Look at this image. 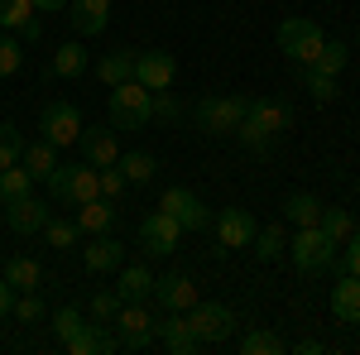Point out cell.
<instances>
[{"label":"cell","instance_id":"obj_1","mask_svg":"<svg viewBox=\"0 0 360 355\" xmlns=\"http://www.w3.org/2000/svg\"><path fill=\"white\" fill-rule=\"evenodd\" d=\"M154 120V91L149 86H139L135 77L130 82L111 86V130H144Z\"/></svg>","mask_w":360,"mask_h":355},{"label":"cell","instance_id":"obj_2","mask_svg":"<svg viewBox=\"0 0 360 355\" xmlns=\"http://www.w3.org/2000/svg\"><path fill=\"white\" fill-rule=\"evenodd\" d=\"M49 192H53L58 202L82 207V202H91V197H101V168H91V164L63 168V164H58L53 173H49Z\"/></svg>","mask_w":360,"mask_h":355},{"label":"cell","instance_id":"obj_3","mask_svg":"<svg viewBox=\"0 0 360 355\" xmlns=\"http://www.w3.org/2000/svg\"><path fill=\"white\" fill-rule=\"evenodd\" d=\"M278 53H288V58H298V63H312V58L322 53V44H327V34H322V25L317 20H303V15H293V20H283L278 25Z\"/></svg>","mask_w":360,"mask_h":355},{"label":"cell","instance_id":"obj_4","mask_svg":"<svg viewBox=\"0 0 360 355\" xmlns=\"http://www.w3.org/2000/svg\"><path fill=\"white\" fill-rule=\"evenodd\" d=\"M245 96H202L197 101V130L202 135H236V125L245 120Z\"/></svg>","mask_w":360,"mask_h":355},{"label":"cell","instance_id":"obj_5","mask_svg":"<svg viewBox=\"0 0 360 355\" xmlns=\"http://www.w3.org/2000/svg\"><path fill=\"white\" fill-rule=\"evenodd\" d=\"M288 254H293V264L303 273H317V269H327L336 259V240L322 231V226H298V235L288 240Z\"/></svg>","mask_w":360,"mask_h":355},{"label":"cell","instance_id":"obj_6","mask_svg":"<svg viewBox=\"0 0 360 355\" xmlns=\"http://www.w3.org/2000/svg\"><path fill=\"white\" fill-rule=\"evenodd\" d=\"M188 327L202 346H217V341H231V331H236V312L226 307V302H193L188 307Z\"/></svg>","mask_w":360,"mask_h":355},{"label":"cell","instance_id":"obj_7","mask_svg":"<svg viewBox=\"0 0 360 355\" xmlns=\"http://www.w3.org/2000/svg\"><path fill=\"white\" fill-rule=\"evenodd\" d=\"M111 322H115V346H120V351H144V346H154V317L144 312V302H120Z\"/></svg>","mask_w":360,"mask_h":355},{"label":"cell","instance_id":"obj_8","mask_svg":"<svg viewBox=\"0 0 360 355\" xmlns=\"http://www.w3.org/2000/svg\"><path fill=\"white\" fill-rule=\"evenodd\" d=\"M39 130H44V139H53L58 149H68V144H77V139H82V115H77L72 101H49Z\"/></svg>","mask_w":360,"mask_h":355},{"label":"cell","instance_id":"obj_9","mask_svg":"<svg viewBox=\"0 0 360 355\" xmlns=\"http://www.w3.org/2000/svg\"><path fill=\"white\" fill-rule=\"evenodd\" d=\"M159 212H168V217L178 221L183 231H202V226L212 221V212L202 207V197H197V192H188V188H168L164 197H159Z\"/></svg>","mask_w":360,"mask_h":355},{"label":"cell","instance_id":"obj_10","mask_svg":"<svg viewBox=\"0 0 360 355\" xmlns=\"http://www.w3.org/2000/svg\"><path fill=\"white\" fill-rule=\"evenodd\" d=\"M178 240H183V226L168 212H149V217L139 221V245L149 250V254H173Z\"/></svg>","mask_w":360,"mask_h":355},{"label":"cell","instance_id":"obj_11","mask_svg":"<svg viewBox=\"0 0 360 355\" xmlns=\"http://www.w3.org/2000/svg\"><path fill=\"white\" fill-rule=\"evenodd\" d=\"M173 77H178L173 53H164V49H154V53H135V82L139 86H149V91H168Z\"/></svg>","mask_w":360,"mask_h":355},{"label":"cell","instance_id":"obj_12","mask_svg":"<svg viewBox=\"0 0 360 355\" xmlns=\"http://www.w3.org/2000/svg\"><path fill=\"white\" fill-rule=\"evenodd\" d=\"M49 217H53V212H49L34 192L20 197V202H5V221H10V231H15V235H39V231L49 226Z\"/></svg>","mask_w":360,"mask_h":355},{"label":"cell","instance_id":"obj_13","mask_svg":"<svg viewBox=\"0 0 360 355\" xmlns=\"http://www.w3.org/2000/svg\"><path fill=\"white\" fill-rule=\"evenodd\" d=\"M154 302L164 312H188L197 302V283L188 273H164V278H154Z\"/></svg>","mask_w":360,"mask_h":355},{"label":"cell","instance_id":"obj_14","mask_svg":"<svg viewBox=\"0 0 360 355\" xmlns=\"http://www.w3.org/2000/svg\"><path fill=\"white\" fill-rule=\"evenodd\" d=\"M154 336L164 341V351L173 355H193L202 341L193 336V327H188V312H168L164 322H154Z\"/></svg>","mask_w":360,"mask_h":355},{"label":"cell","instance_id":"obj_15","mask_svg":"<svg viewBox=\"0 0 360 355\" xmlns=\"http://www.w3.org/2000/svg\"><path fill=\"white\" fill-rule=\"evenodd\" d=\"M68 20L77 29V39H91L111 20V0H68Z\"/></svg>","mask_w":360,"mask_h":355},{"label":"cell","instance_id":"obj_16","mask_svg":"<svg viewBox=\"0 0 360 355\" xmlns=\"http://www.w3.org/2000/svg\"><path fill=\"white\" fill-rule=\"evenodd\" d=\"M217 235H221L226 250H240L255 240V217H250L245 207H226L221 217H217Z\"/></svg>","mask_w":360,"mask_h":355},{"label":"cell","instance_id":"obj_17","mask_svg":"<svg viewBox=\"0 0 360 355\" xmlns=\"http://www.w3.org/2000/svg\"><path fill=\"white\" fill-rule=\"evenodd\" d=\"M115 298H120V302H149V298H154V273L144 269V264H125V269H115Z\"/></svg>","mask_w":360,"mask_h":355},{"label":"cell","instance_id":"obj_18","mask_svg":"<svg viewBox=\"0 0 360 355\" xmlns=\"http://www.w3.org/2000/svg\"><path fill=\"white\" fill-rule=\"evenodd\" d=\"M77 144H82V159L91 168H111L115 159H120V149H115V130H86V125H82V139H77Z\"/></svg>","mask_w":360,"mask_h":355},{"label":"cell","instance_id":"obj_19","mask_svg":"<svg viewBox=\"0 0 360 355\" xmlns=\"http://www.w3.org/2000/svg\"><path fill=\"white\" fill-rule=\"evenodd\" d=\"M111 226H115V202L111 197H91V202L77 207V231H82V235H106Z\"/></svg>","mask_w":360,"mask_h":355},{"label":"cell","instance_id":"obj_20","mask_svg":"<svg viewBox=\"0 0 360 355\" xmlns=\"http://www.w3.org/2000/svg\"><path fill=\"white\" fill-rule=\"evenodd\" d=\"M245 120H255L264 135H274V139H278L283 130H288V125H293V110L283 106V101H250V106H245Z\"/></svg>","mask_w":360,"mask_h":355},{"label":"cell","instance_id":"obj_21","mask_svg":"<svg viewBox=\"0 0 360 355\" xmlns=\"http://www.w3.org/2000/svg\"><path fill=\"white\" fill-rule=\"evenodd\" d=\"M332 312H336V322H346V327L360 322V278L356 273H341V283L332 288Z\"/></svg>","mask_w":360,"mask_h":355},{"label":"cell","instance_id":"obj_22","mask_svg":"<svg viewBox=\"0 0 360 355\" xmlns=\"http://www.w3.org/2000/svg\"><path fill=\"white\" fill-rule=\"evenodd\" d=\"M120 254H125L120 240H111V235H91V245L82 250V264L91 273H111V269H120Z\"/></svg>","mask_w":360,"mask_h":355},{"label":"cell","instance_id":"obj_23","mask_svg":"<svg viewBox=\"0 0 360 355\" xmlns=\"http://www.w3.org/2000/svg\"><path fill=\"white\" fill-rule=\"evenodd\" d=\"M96 77L106 86H120L135 77V49H115V53H106L101 63H96Z\"/></svg>","mask_w":360,"mask_h":355},{"label":"cell","instance_id":"obj_24","mask_svg":"<svg viewBox=\"0 0 360 355\" xmlns=\"http://www.w3.org/2000/svg\"><path fill=\"white\" fill-rule=\"evenodd\" d=\"M5 283H10L15 293H34V288L44 283V269H39V259H29V254H15V259L5 264Z\"/></svg>","mask_w":360,"mask_h":355},{"label":"cell","instance_id":"obj_25","mask_svg":"<svg viewBox=\"0 0 360 355\" xmlns=\"http://www.w3.org/2000/svg\"><path fill=\"white\" fill-rule=\"evenodd\" d=\"M25 168H29V178L39 183V178H49L58 168V144L53 139H39V144H29L25 149Z\"/></svg>","mask_w":360,"mask_h":355},{"label":"cell","instance_id":"obj_26","mask_svg":"<svg viewBox=\"0 0 360 355\" xmlns=\"http://www.w3.org/2000/svg\"><path fill=\"white\" fill-rule=\"evenodd\" d=\"M283 217L293 221V226H317V221H322V202H317L312 192H293V197L283 202Z\"/></svg>","mask_w":360,"mask_h":355},{"label":"cell","instance_id":"obj_27","mask_svg":"<svg viewBox=\"0 0 360 355\" xmlns=\"http://www.w3.org/2000/svg\"><path fill=\"white\" fill-rule=\"evenodd\" d=\"M34 192V178H29V168H0V207L5 202H20V197H29Z\"/></svg>","mask_w":360,"mask_h":355},{"label":"cell","instance_id":"obj_28","mask_svg":"<svg viewBox=\"0 0 360 355\" xmlns=\"http://www.w3.org/2000/svg\"><path fill=\"white\" fill-rule=\"evenodd\" d=\"M346 58H351V49H346L341 39H327V44H322V53L312 58L307 67H317V72H327V77H336V72L346 67Z\"/></svg>","mask_w":360,"mask_h":355},{"label":"cell","instance_id":"obj_29","mask_svg":"<svg viewBox=\"0 0 360 355\" xmlns=\"http://www.w3.org/2000/svg\"><path fill=\"white\" fill-rule=\"evenodd\" d=\"M115 168L125 173V183H149V178L159 173L154 154H120V159H115Z\"/></svg>","mask_w":360,"mask_h":355},{"label":"cell","instance_id":"obj_30","mask_svg":"<svg viewBox=\"0 0 360 355\" xmlns=\"http://www.w3.org/2000/svg\"><path fill=\"white\" fill-rule=\"evenodd\" d=\"M53 72L58 77H82L86 72V49L82 44H63L53 53Z\"/></svg>","mask_w":360,"mask_h":355},{"label":"cell","instance_id":"obj_31","mask_svg":"<svg viewBox=\"0 0 360 355\" xmlns=\"http://www.w3.org/2000/svg\"><path fill=\"white\" fill-rule=\"evenodd\" d=\"M317 226H322V231L332 235L336 245H341V240H346V235L356 231V217H351L346 207H322V221H317Z\"/></svg>","mask_w":360,"mask_h":355},{"label":"cell","instance_id":"obj_32","mask_svg":"<svg viewBox=\"0 0 360 355\" xmlns=\"http://www.w3.org/2000/svg\"><path fill=\"white\" fill-rule=\"evenodd\" d=\"M250 245H255V254L269 264V259H278V254L288 250V235H283L278 226H264V231H255V240H250Z\"/></svg>","mask_w":360,"mask_h":355},{"label":"cell","instance_id":"obj_33","mask_svg":"<svg viewBox=\"0 0 360 355\" xmlns=\"http://www.w3.org/2000/svg\"><path fill=\"white\" fill-rule=\"evenodd\" d=\"M20 159H25V135H20L10 120H0V168L20 164Z\"/></svg>","mask_w":360,"mask_h":355},{"label":"cell","instance_id":"obj_34","mask_svg":"<svg viewBox=\"0 0 360 355\" xmlns=\"http://www.w3.org/2000/svg\"><path fill=\"white\" fill-rule=\"evenodd\" d=\"M34 15V0H0V29H25Z\"/></svg>","mask_w":360,"mask_h":355},{"label":"cell","instance_id":"obj_35","mask_svg":"<svg viewBox=\"0 0 360 355\" xmlns=\"http://www.w3.org/2000/svg\"><path fill=\"white\" fill-rule=\"evenodd\" d=\"M10 317H20V322H49V307H44V298H39V288H34V293H15Z\"/></svg>","mask_w":360,"mask_h":355},{"label":"cell","instance_id":"obj_36","mask_svg":"<svg viewBox=\"0 0 360 355\" xmlns=\"http://www.w3.org/2000/svg\"><path fill=\"white\" fill-rule=\"evenodd\" d=\"M77 235H82V231H77V221L49 217V226H44V240H49L53 250H72V245H77Z\"/></svg>","mask_w":360,"mask_h":355},{"label":"cell","instance_id":"obj_37","mask_svg":"<svg viewBox=\"0 0 360 355\" xmlns=\"http://www.w3.org/2000/svg\"><path fill=\"white\" fill-rule=\"evenodd\" d=\"M303 86L312 91V101H336V77H327V72H317V67H303Z\"/></svg>","mask_w":360,"mask_h":355},{"label":"cell","instance_id":"obj_38","mask_svg":"<svg viewBox=\"0 0 360 355\" xmlns=\"http://www.w3.org/2000/svg\"><path fill=\"white\" fill-rule=\"evenodd\" d=\"M240 351H245V355H278V351H283V341H278L274 331H250L245 341H240Z\"/></svg>","mask_w":360,"mask_h":355},{"label":"cell","instance_id":"obj_39","mask_svg":"<svg viewBox=\"0 0 360 355\" xmlns=\"http://www.w3.org/2000/svg\"><path fill=\"white\" fill-rule=\"evenodd\" d=\"M20 63H25V44L20 39H0V77L20 72Z\"/></svg>","mask_w":360,"mask_h":355},{"label":"cell","instance_id":"obj_40","mask_svg":"<svg viewBox=\"0 0 360 355\" xmlns=\"http://www.w3.org/2000/svg\"><path fill=\"white\" fill-rule=\"evenodd\" d=\"M82 322H86V317H82V312H77V307H63V312H53V331H58V336H63V341H68L72 331L82 327Z\"/></svg>","mask_w":360,"mask_h":355},{"label":"cell","instance_id":"obj_41","mask_svg":"<svg viewBox=\"0 0 360 355\" xmlns=\"http://www.w3.org/2000/svg\"><path fill=\"white\" fill-rule=\"evenodd\" d=\"M125 188H130V183H125V173H120V168H101V197H111V202H115V197H120V192H125Z\"/></svg>","mask_w":360,"mask_h":355},{"label":"cell","instance_id":"obj_42","mask_svg":"<svg viewBox=\"0 0 360 355\" xmlns=\"http://www.w3.org/2000/svg\"><path fill=\"white\" fill-rule=\"evenodd\" d=\"M115 307H120V298H115V293H96V298H91V322H111Z\"/></svg>","mask_w":360,"mask_h":355},{"label":"cell","instance_id":"obj_43","mask_svg":"<svg viewBox=\"0 0 360 355\" xmlns=\"http://www.w3.org/2000/svg\"><path fill=\"white\" fill-rule=\"evenodd\" d=\"M341 273H356V278H360V235H356V231L346 235V264H341Z\"/></svg>","mask_w":360,"mask_h":355},{"label":"cell","instance_id":"obj_44","mask_svg":"<svg viewBox=\"0 0 360 355\" xmlns=\"http://www.w3.org/2000/svg\"><path fill=\"white\" fill-rule=\"evenodd\" d=\"M154 115H159V120H178V101H173L168 91H154Z\"/></svg>","mask_w":360,"mask_h":355},{"label":"cell","instance_id":"obj_45","mask_svg":"<svg viewBox=\"0 0 360 355\" xmlns=\"http://www.w3.org/2000/svg\"><path fill=\"white\" fill-rule=\"evenodd\" d=\"M10 307H15V288L5 283V273H0V322L10 317Z\"/></svg>","mask_w":360,"mask_h":355},{"label":"cell","instance_id":"obj_46","mask_svg":"<svg viewBox=\"0 0 360 355\" xmlns=\"http://www.w3.org/2000/svg\"><path fill=\"white\" fill-rule=\"evenodd\" d=\"M20 39H25V44H39V39H44V25H39V15H34V20L20 29Z\"/></svg>","mask_w":360,"mask_h":355},{"label":"cell","instance_id":"obj_47","mask_svg":"<svg viewBox=\"0 0 360 355\" xmlns=\"http://www.w3.org/2000/svg\"><path fill=\"white\" fill-rule=\"evenodd\" d=\"M322 351H327V346H322L317 336H303V341H298V355H322Z\"/></svg>","mask_w":360,"mask_h":355},{"label":"cell","instance_id":"obj_48","mask_svg":"<svg viewBox=\"0 0 360 355\" xmlns=\"http://www.w3.org/2000/svg\"><path fill=\"white\" fill-rule=\"evenodd\" d=\"M39 15H53V10H68V0H34Z\"/></svg>","mask_w":360,"mask_h":355}]
</instances>
